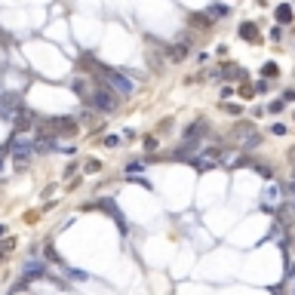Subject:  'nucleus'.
Wrapping results in <instances>:
<instances>
[{"mask_svg":"<svg viewBox=\"0 0 295 295\" xmlns=\"http://www.w3.org/2000/svg\"><path fill=\"white\" fill-rule=\"evenodd\" d=\"M212 77H224V80H231V77H243V71L237 65H221V68H215V71H209Z\"/></svg>","mask_w":295,"mask_h":295,"instance_id":"obj_11","label":"nucleus"},{"mask_svg":"<svg viewBox=\"0 0 295 295\" xmlns=\"http://www.w3.org/2000/svg\"><path fill=\"white\" fill-rule=\"evenodd\" d=\"M0 237H3V224H0Z\"/></svg>","mask_w":295,"mask_h":295,"instance_id":"obj_31","label":"nucleus"},{"mask_svg":"<svg viewBox=\"0 0 295 295\" xmlns=\"http://www.w3.org/2000/svg\"><path fill=\"white\" fill-rule=\"evenodd\" d=\"M255 172L262 175V178H274V169H270V166H265V163H255Z\"/></svg>","mask_w":295,"mask_h":295,"instance_id":"obj_20","label":"nucleus"},{"mask_svg":"<svg viewBox=\"0 0 295 295\" xmlns=\"http://www.w3.org/2000/svg\"><path fill=\"white\" fill-rule=\"evenodd\" d=\"M262 74H265V80H274V77H280V65L277 62H265Z\"/></svg>","mask_w":295,"mask_h":295,"instance_id":"obj_16","label":"nucleus"},{"mask_svg":"<svg viewBox=\"0 0 295 295\" xmlns=\"http://www.w3.org/2000/svg\"><path fill=\"white\" fill-rule=\"evenodd\" d=\"M270 129H274V135H286V126H283V123H274Z\"/></svg>","mask_w":295,"mask_h":295,"instance_id":"obj_26","label":"nucleus"},{"mask_svg":"<svg viewBox=\"0 0 295 295\" xmlns=\"http://www.w3.org/2000/svg\"><path fill=\"white\" fill-rule=\"evenodd\" d=\"M13 123H16V129H19V132H25V129L34 126V114H31V111H19V114L13 117Z\"/></svg>","mask_w":295,"mask_h":295,"instance_id":"obj_10","label":"nucleus"},{"mask_svg":"<svg viewBox=\"0 0 295 295\" xmlns=\"http://www.w3.org/2000/svg\"><path fill=\"white\" fill-rule=\"evenodd\" d=\"M188 49H191V47H188L185 40H181V43H172V47L166 49V59H169V62H185V59H188Z\"/></svg>","mask_w":295,"mask_h":295,"instance_id":"obj_8","label":"nucleus"},{"mask_svg":"<svg viewBox=\"0 0 295 295\" xmlns=\"http://www.w3.org/2000/svg\"><path fill=\"white\" fill-rule=\"evenodd\" d=\"M258 142H262V135H258V132L246 135V139H243V151H252V148H258Z\"/></svg>","mask_w":295,"mask_h":295,"instance_id":"obj_18","label":"nucleus"},{"mask_svg":"<svg viewBox=\"0 0 295 295\" xmlns=\"http://www.w3.org/2000/svg\"><path fill=\"white\" fill-rule=\"evenodd\" d=\"M191 25H194V28H212V22H209L206 13H194V16H191Z\"/></svg>","mask_w":295,"mask_h":295,"instance_id":"obj_15","label":"nucleus"},{"mask_svg":"<svg viewBox=\"0 0 295 295\" xmlns=\"http://www.w3.org/2000/svg\"><path fill=\"white\" fill-rule=\"evenodd\" d=\"M25 277H28V280L43 277V268H40V265H28V268H25Z\"/></svg>","mask_w":295,"mask_h":295,"instance_id":"obj_19","label":"nucleus"},{"mask_svg":"<svg viewBox=\"0 0 295 295\" xmlns=\"http://www.w3.org/2000/svg\"><path fill=\"white\" fill-rule=\"evenodd\" d=\"M22 111V98L16 93H6V96H0V117H6V120H13L16 114Z\"/></svg>","mask_w":295,"mask_h":295,"instance_id":"obj_4","label":"nucleus"},{"mask_svg":"<svg viewBox=\"0 0 295 295\" xmlns=\"http://www.w3.org/2000/svg\"><path fill=\"white\" fill-rule=\"evenodd\" d=\"M34 151H55V135H40V139H34Z\"/></svg>","mask_w":295,"mask_h":295,"instance_id":"obj_12","label":"nucleus"},{"mask_svg":"<svg viewBox=\"0 0 295 295\" xmlns=\"http://www.w3.org/2000/svg\"><path fill=\"white\" fill-rule=\"evenodd\" d=\"M283 101H295V89H286V93H283Z\"/></svg>","mask_w":295,"mask_h":295,"instance_id":"obj_28","label":"nucleus"},{"mask_svg":"<svg viewBox=\"0 0 295 295\" xmlns=\"http://www.w3.org/2000/svg\"><path fill=\"white\" fill-rule=\"evenodd\" d=\"M283 105H286V101H270V105H268V111H270V114H280V111H283Z\"/></svg>","mask_w":295,"mask_h":295,"instance_id":"obj_23","label":"nucleus"},{"mask_svg":"<svg viewBox=\"0 0 295 295\" xmlns=\"http://www.w3.org/2000/svg\"><path fill=\"white\" fill-rule=\"evenodd\" d=\"M206 132H209L206 120H197V123H191V126L185 129V142H194V139L200 142V139H203V135H206Z\"/></svg>","mask_w":295,"mask_h":295,"instance_id":"obj_7","label":"nucleus"},{"mask_svg":"<svg viewBox=\"0 0 295 295\" xmlns=\"http://www.w3.org/2000/svg\"><path fill=\"white\" fill-rule=\"evenodd\" d=\"M252 132H255V126H252V123H240V126L234 129V139H240V142H243L246 135H252Z\"/></svg>","mask_w":295,"mask_h":295,"instance_id":"obj_17","label":"nucleus"},{"mask_svg":"<svg viewBox=\"0 0 295 295\" xmlns=\"http://www.w3.org/2000/svg\"><path fill=\"white\" fill-rule=\"evenodd\" d=\"M117 145H120L117 135H108V139H105V148H117Z\"/></svg>","mask_w":295,"mask_h":295,"instance_id":"obj_24","label":"nucleus"},{"mask_svg":"<svg viewBox=\"0 0 295 295\" xmlns=\"http://www.w3.org/2000/svg\"><path fill=\"white\" fill-rule=\"evenodd\" d=\"M89 105H93L96 111H105V114H111V111H117L120 108V96L114 93L111 86H105V83H98L93 93H89Z\"/></svg>","mask_w":295,"mask_h":295,"instance_id":"obj_2","label":"nucleus"},{"mask_svg":"<svg viewBox=\"0 0 295 295\" xmlns=\"http://www.w3.org/2000/svg\"><path fill=\"white\" fill-rule=\"evenodd\" d=\"M9 148H13V154H16V160L22 163V157H28V154L34 151V142L28 139V135H22V132H19V135H16V139H13V142H9Z\"/></svg>","mask_w":295,"mask_h":295,"instance_id":"obj_5","label":"nucleus"},{"mask_svg":"<svg viewBox=\"0 0 295 295\" xmlns=\"http://www.w3.org/2000/svg\"><path fill=\"white\" fill-rule=\"evenodd\" d=\"M206 16H209V22L215 25L219 19H224V16H228V6H224V3H212V6L206 9Z\"/></svg>","mask_w":295,"mask_h":295,"instance_id":"obj_13","label":"nucleus"},{"mask_svg":"<svg viewBox=\"0 0 295 295\" xmlns=\"http://www.w3.org/2000/svg\"><path fill=\"white\" fill-rule=\"evenodd\" d=\"M52 123V135L59 132V135H71V132H77V123H74V117H55V120H49Z\"/></svg>","mask_w":295,"mask_h":295,"instance_id":"obj_6","label":"nucleus"},{"mask_svg":"<svg viewBox=\"0 0 295 295\" xmlns=\"http://www.w3.org/2000/svg\"><path fill=\"white\" fill-rule=\"evenodd\" d=\"M145 148H148V151H154V148H157V139H154V135H151V139H145Z\"/></svg>","mask_w":295,"mask_h":295,"instance_id":"obj_27","label":"nucleus"},{"mask_svg":"<svg viewBox=\"0 0 295 295\" xmlns=\"http://www.w3.org/2000/svg\"><path fill=\"white\" fill-rule=\"evenodd\" d=\"M274 16H277V22H280V25H289V22H292V6H289V3H280Z\"/></svg>","mask_w":295,"mask_h":295,"instance_id":"obj_14","label":"nucleus"},{"mask_svg":"<svg viewBox=\"0 0 295 295\" xmlns=\"http://www.w3.org/2000/svg\"><path fill=\"white\" fill-rule=\"evenodd\" d=\"M98 74H101V83H105V86H111V89H114V93H117L120 98H129V96L135 93V83L129 80L126 74L111 71V68H105V65H98Z\"/></svg>","mask_w":295,"mask_h":295,"instance_id":"obj_1","label":"nucleus"},{"mask_svg":"<svg viewBox=\"0 0 295 295\" xmlns=\"http://www.w3.org/2000/svg\"><path fill=\"white\" fill-rule=\"evenodd\" d=\"M80 123H96V111H93V108L80 111Z\"/></svg>","mask_w":295,"mask_h":295,"instance_id":"obj_21","label":"nucleus"},{"mask_svg":"<svg viewBox=\"0 0 295 295\" xmlns=\"http://www.w3.org/2000/svg\"><path fill=\"white\" fill-rule=\"evenodd\" d=\"M221 163H224V151L221 148H203L194 160H191V166H194L197 172H209V169L221 166Z\"/></svg>","mask_w":295,"mask_h":295,"instance_id":"obj_3","label":"nucleus"},{"mask_svg":"<svg viewBox=\"0 0 295 295\" xmlns=\"http://www.w3.org/2000/svg\"><path fill=\"white\" fill-rule=\"evenodd\" d=\"M289 163H292V178H295V148L289 151Z\"/></svg>","mask_w":295,"mask_h":295,"instance_id":"obj_30","label":"nucleus"},{"mask_svg":"<svg viewBox=\"0 0 295 295\" xmlns=\"http://www.w3.org/2000/svg\"><path fill=\"white\" fill-rule=\"evenodd\" d=\"M265 197H268L270 203H274V200L280 197V191H277V185H270V188H265ZM270 203H268V206H270Z\"/></svg>","mask_w":295,"mask_h":295,"instance_id":"obj_22","label":"nucleus"},{"mask_svg":"<svg viewBox=\"0 0 295 295\" xmlns=\"http://www.w3.org/2000/svg\"><path fill=\"white\" fill-rule=\"evenodd\" d=\"M237 34H240L243 40H249V43H258V40H262V34H258V28L252 25V22H243V25L237 28Z\"/></svg>","mask_w":295,"mask_h":295,"instance_id":"obj_9","label":"nucleus"},{"mask_svg":"<svg viewBox=\"0 0 295 295\" xmlns=\"http://www.w3.org/2000/svg\"><path fill=\"white\" fill-rule=\"evenodd\" d=\"M6 151H9V145H3V148H0V169H3V157H6Z\"/></svg>","mask_w":295,"mask_h":295,"instance_id":"obj_29","label":"nucleus"},{"mask_svg":"<svg viewBox=\"0 0 295 295\" xmlns=\"http://www.w3.org/2000/svg\"><path fill=\"white\" fill-rule=\"evenodd\" d=\"M252 93H255L252 86H240V96H243V98H252Z\"/></svg>","mask_w":295,"mask_h":295,"instance_id":"obj_25","label":"nucleus"}]
</instances>
